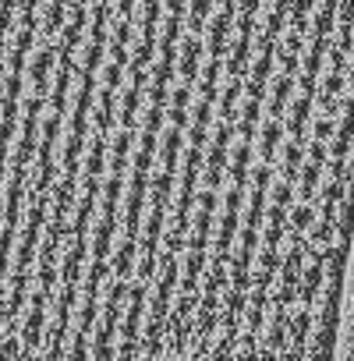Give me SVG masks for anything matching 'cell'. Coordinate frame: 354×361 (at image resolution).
<instances>
[{
    "label": "cell",
    "mask_w": 354,
    "mask_h": 361,
    "mask_svg": "<svg viewBox=\"0 0 354 361\" xmlns=\"http://www.w3.org/2000/svg\"><path fill=\"white\" fill-rule=\"evenodd\" d=\"M354 0H0V361H336Z\"/></svg>",
    "instance_id": "6da1fadb"
}]
</instances>
